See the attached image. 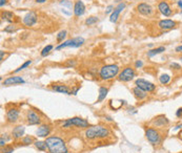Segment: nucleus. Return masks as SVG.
I'll list each match as a JSON object with an SVG mask.
<instances>
[{"mask_svg":"<svg viewBox=\"0 0 182 153\" xmlns=\"http://www.w3.org/2000/svg\"><path fill=\"white\" fill-rule=\"evenodd\" d=\"M74 15L76 16V17H80V16H82L84 13H85V5H84V3L82 2L81 0H77L75 2V4H74Z\"/></svg>","mask_w":182,"mask_h":153,"instance_id":"19","label":"nucleus"},{"mask_svg":"<svg viewBox=\"0 0 182 153\" xmlns=\"http://www.w3.org/2000/svg\"><path fill=\"white\" fill-rule=\"evenodd\" d=\"M158 11L160 12L163 16H165V17H169V16L173 14L171 7H169L167 1H165V0H162V1H160V2L158 3Z\"/></svg>","mask_w":182,"mask_h":153,"instance_id":"12","label":"nucleus"},{"mask_svg":"<svg viewBox=\"0 0 182 153\" xmlns=\"http://www.w3.org/2000/svg\"><path fill=\"white\" fill-rule=\"evenodd\" d=\"M84 135L88 140H104L111 135V131L109 130V128L104 127V126H92V127L86 128L84 131Z\"/></svg>","mask_w":182,"mask_h":153,"instance_id":"1","label":"nucleus"},{"mask_svg":"<svg viewBox=\"0 0 182 153\" xmlns=\"http://www.w3.org/2000/svg\"><path fill=\"white\" fill-rule=\"evenodd\" d=\"M60 4L63 5V7H67V9H72V1H69V0H60Z\"/></svg>","mask_w":182,"mask_h":153,"instance_id":"34","label":"nucleus"},{"mask_svg":"<svg viewBox=\"0 0 182 153\" xmlns=\"http://www.w3.org/2000/svg\"><path fill=\"white\" fill-rule=\"evenodd\" d=\"M135 66H136V68H141L142 66H143V62H142L141 60H138V61L135 63Z\"/></svg>","mask_w":182,"mask_h":153,"instance_id":"37","label":"nucleus"},{"mask_svg":"<svg viewBox=\"0 0 182 153\" xmlns=\"http://www.w3.org/2000/svg\"><path fill=\"white\" fill-rule=\"evenodd\" d=\"M84 43V39L82 37H76V38L70 39V40L64 41L63 43H60L58 46H56V51H60V49L65 48V47H73V48H77V47L82 46Z\"/></svg>","mask_w":182,"mask_h":153,"instance_id":"6","label":"nucleus"},{"mask_svg":"<svg viewBox=\"0 0 182 153\" xmlns=\"http://www.w3.org/2000/svg\"><path fill=\"white\" fill-rule=\"evenodd\" d=\"M169 66L172 67V69H175V70H180L181 69V65L178 63H175V62H173V63L169 64Z\"/></svg>","mask_w":182,"mask_h":153,"instance_id":"36","label":"nucleus"},{"mask_svg":"<svg viewBox=\"0 0 182 153\" xmlns=\"http://www.w3.org/2000/svg\"><path fill=\"white\" fill-rule=\"evenodd\" d=\"M182 128V124H179V125H177L175 127V130H178V129H181Z\"/></svg>","mask_w":182,"mask_h":153,"instance_id":"46","label":"nucleus"},{"mask_svg":"<svg viewBox=\"0 0 182 153\" xmlns=\"http://www.w3.org/2000/svg\"><path fill=\"white\" fill-rule=\"evenodd\" d=\"M25 120H26V123H28V125H31V126H33V125H41L40 117L38 115V113L35 112V111L32 110V109H28V110L26 111Z\"/></svg>","mask_w":182,"mask_h":153,"instance_id":"8","label":"nucleus"},{"mask_svg":"<svg viewBox=\"0 0 182 153\" xmlns=\"http://www.w3.org/2000/svg\"><path fill=\"white\" fill-rule=\"evenodd\" d=\"M47 150L49 153H67V147L65 142L59 136H49L45 140Z\"/></svg>","mask_w":182,"mask_h":153,"instance_id":"2","label":"nucleus"},{"mask_svg":"<svg viewBox=\"0 0 182 153\" xmlns=\"http://www.w3.org/2000/svg\"><path fill=\"white\" fill-rule=\"evenodd\" d=\"M98 17H95V16H92V17H90V18H88V19L85 20V24L86 25H93V24H95V23H97L98 22Z\"/></svg>","mask_w":182,"mask_h":153,"instance_id":"31","label":"nucleus"},{"mask_svg":"<svg viewBox=\"0 0 182 153\" xmlns=\"http://www.w3.org/2000/svg\"><path fill=\"white\" fill-rule=\"evenodd\" d=\"M181 88H182V85H181Z\"/></svg>","mask_w":182,"mask_h":153,"instance_id":"49","label":"nucleus"},{"mask_svg":"<svg viewBox=\"0 0 182 153\" xmlns=\"http://www.w3.org/2000/svg\"><path fill=\"white\" fill-rule=\"evenodd\" d=\"M52 90L60 92V94H72V90H70L69 86L64 85V84H54V85H52Z\"/></svg>","mask_w":182,"mask_h":153,"instance_id":"21","label":"nucleus"},{"mask_svg":"<svg viewBox=\"0 0 182 153\" xmlns=\"http://www.w3.org/2000/svg\"><path fill=\"white\" fill-rule=\"evenodd\" d=\"M176 25H177V22L172 19H163L158 22V27L161 30H164V32L173 30V28L176 27Z\"/></svg>","mask_w":182,"mask_h":153,"instance_id":"10","label":"nucleus"},{"mask_svg":"<svg viewBox=\"0 0 182 153\" xmlns=\"http://www.w3.org/2000/svg\"><path fill=\"white\" fill-rule=\"evenodd\" d=\"M31 64H32V61L31 60H28V61H26V62H24L23 64H22L21 66H20L19 68H17L16 70H14V72H19V71H21V70H23L24 68H26L28 66H30Z\"/></svg>","mask_w":182,"mask_h":153,"instance_id":"32","label":"nucleus"},{"mask_svg":"<svg viewBox=\"0 0 182 153\" xmlns=\"http://www.w3.org/2000/svg\"><path fill=\"white\" fill-rule=\"evenodd\" d=\"M1 18H2V20H5V21L10 22V23L15 21V15H14L13 12L3 11L2 13H1Z\"/></svg>","mask_w":182,"mask_h":153,"instance_id":"23","label":"nucleus"},{"mask_svg":"<svg viewBox=\"0 0 182 153\" xmlns=\"http://www.w3.org/2000/svg\"><path fill=\"white\" fill-rule=\"evenodd\" d=\"M125 9V3L124 2H120L119 4L117 5V7L114 9L113 13L111 14V16H109V21L113 22V23H116L118 20V18H119V15L120 13L123 11V10Z\"/></svg>","mask_w":182,"mask_h":153,"instance_id":"13","label":"nucleus"},{"mask_svg":"<svg viewBox=\"0 0 182 153\" xmlns=\"http://www.w3.org/2000/svg\"><path fill=\"white\" fill-rule=\"evenodd\" d=\"M163 51H165L164 46H159V47H157V48L150 49V51H148V57L153 58V57H155V56L159 55V53H162Z\"/></svg>","mask_w":182,"mask_h":153,"instance_id":"24","label":"nucleus"},{"mask_svg":"<svg viewBox=\"0 0 182 153\" xmlns=\"http://www.w3.org/2000/svg\"><path fill=\"white\" fill-rule=\"evenodd\" d=\"M21 142L23 145H31L33 144V143H35V140H34V137H32V136L30 135H26L21 138Z\"/></svg>","mask_w":182,"mask_h":153,"instance_id":"28","label":"nucleus"},{"mask_svg":"<svg viewBox=\"0 0 182 153\" xmlns=\"http://www.w3.org/2000/svg\"><path fill=\"white\" fill-rule=\"evenodd\" d=\"M169 124V121L166 119V117L163 114L158 115V117H155V119L153 120V125H154V127H156V128L166 127Z\"/></svg>","mask_w":182,"mask_h":153,"instance_id":"15","label":"nucleus"},{"mask_svg":"<svg viewBox=\"0 0 182 153\" xmlns=\"http://www.w3.org/2000/svg\"><path fill=\"white\" fill-rule=\"evenodd\" d=\"M51 130L52 128L49 125H47V124H41V125H39L38 129H37L36 135L38 137H46L51 133Z\"/></svg>","mask_w":182,"mask_h":153,"instance_id":"17","label":"nucleus"},{"mask_svg":"<svg viewBox=\"0 0 182 153\" xmlns=\"http://www.w3.org/2000/svg\"><path fill=\"white\" fill-rule=\"evenodd\" d=\"M34 144H35V147H36V148L38 149V150H40V151H45V150H46V148H47L46 143L42 142V140H36Z\"/></svg>","mask_w":182,"mask_h":153,"instance_id":"27","label":"nucleus"},{"mask_svg":"<svg viewBox=\"0 0 182 153\" xmlns=\"http://www.w3.org/2000/svg\"><path fill=\"white\" fill-rule=\"evenodd\" d=\"M24 131H25V127L23 125H19L14 127L13 131H12V136L14 140H21L24 135Z\"/></svg>","mask_w":182,"mask_h":153,"instance_id":"20","label":"nucleus"},{"mask_svg":"<svg viewBox=\"0 0 182 153\" xmlns=\"http://www.w3.org/2000/svg\"><path fill=\"white\" fill-rule=\"evenodd\" d=\"M176 53H181L182 51V45H179V46H177L176 47Z\"/></svg>","mask_w":182,"mask_h":153,"instance_id":"41","label":"nucleus"},{"mask_svg":"<svg viewBox=\"0 0 182 153\" xmlns=\"http://www.w3.org/2000/svg\"><path fill=\"white\" fill-rule=\"evenodd\" d=\"M133 94H134V96L136 97V98L138 99V100H144V99L146 98V96H148V94H146V91H144V90H142L141 88H139V87H134L133 88Z\"/></svg>","mask_w":182,"mask_h":153,"instance_id":"22","label":"nucleus"},{"mask_svg":"<svg viewBox=\"0 0 182 153\" xmlns=\"http://www.w3.org/2000/svg\"><path fill=\"white\" fill-rule=\"evenodd\" d=\"M172 78L169 74H161L160 76H159V82H160L161 84H163V85H166V84H169V82H171Z\"/></svg>","mask_w":182,"mask_h":153,"instance_id":"26","label":"nucleus"},{"mask_svg":"<svg viewBox=\"0 0 182 153\" xmlns=\"http://www.w3.org/2000/svg\"><path fill=\"white\" fill-rule=\"evenodd\" d=\"M1 56H0V61H3V57H4V51H1Z\"/></svg>","mask_w":182,"mask_h":153,"instance_id":"45","label":"nucleus"},{"mask_svg":"<svg viewBox=\"0 0 182 153\" xmlns=\"http://www.w3.org/2000/svg\"><path fill=\"white\" fill-rule=\"evenodd\" d=\"M46 0H36V2L37 3H44Z\"/></svg>","mask_w":182,"mask_h":153,"instance_id":"47","label":"nucleus"},{"mask_svg":"<svg viewBox=\"0 0 182 153\" xmlns=\"http://www.w3.org/2000/svg\"><path fill=\"white\" fill-rule=\"evenodd\" d=\"M119 66L116 64H106L102 66L99 70V76L103 81H109V80L114 79L115 76L119 74Z\"/></svg>","mask_w":182,"mask_h":153,"instance_id":"3","label":"nucleus"},{"mask_svg":"<svg viewBox=\"0 0 182 153\" xmlns=\"http://www.w3.org/2000/svg\"><path fill=\"white\" fill-rule=\"evenodd\" d=\"M37 15L35 12L31 11L28 12V14H26L25 16L23 17V19H22V22H23V24L25 26H28V27H31V26L35 25V24L37 23Z\"/></svg>","mask_w":182,"mask_h":153,"instance_id":"11","label":"nucleus"},{"mask_svg":"<svg viewBox=\"0 0 182 153\" xmlns=\"http://www.w3.org/2000/svg\"><path fill=\"white\" fill-rule=\"evenodd\" d=\"M114 7L113 5H109V7H106V11H105V13L106 14H109V13H113V11H114Z\"/></svg>","mask_w":182,"mask_h":153,"instance_id":"38","label":"nucleus"},{"mask_svg":"<svg viewBox=\"0 0 182 153\" xmlns=\"http://www.w3.org/2000/svg\"><path fill=\"white\" fill-rule=\"evenodd\" d=\"M135 85L146 92H153L156 89V85L155 84H153L152 82L146 81L144 79H137L135 82Z\"/></svg>","mask_w":182,"mask_h":153,"instance_id":"9","label":"nucleus"},{"mask_svg":"<svg viewBox=\"0 0 182 153\" xmlns=\"http://www.w3.org/2000/svg\"><path fill=\"white\" fill-rule=\"evenodd\" d=\"M16 30V26L14 25V24H10V25H7V27L3 30V32H5V33H13V32H15Z\"/></svg>","mask_w":182,"mask_h":153,"instance_id":"35","label":"nucleus"},{"mask_svg":"<svg viewBox=\"0 0 182 153\" xmlns=\"http://www.w3.org/2000/svg\"><path fill=\"white\" fill-rule=\"evenodd\" d=\"M53 49V45H46V46L44 47V48L41 51V57H46L47 55L49 53V51Z\"/></svg>","mask_w":182,"mask_h":153,"instance_id":"30","label":"nucleus"},{"mask_svg":"<svg viewBox=\"0 0 182 153\" xmlns=\"http://www.w3.org/2000/svg\"><path fill=\"white\" fill-rule=\"evenodd\" d=\"M75 65V62L74 61H71V60H70L69 62H67V66H69V67H71V66H74Z\"/></svg>","mask_w":182,"mask_h":153,"instance_id":"42","label":"nucleus"},{"mask_svg":"<svg viewBox=\"0 0 182 153\" xmlns=\"http://www.w3.org/2000/svg\"><path fill=\"white\" fill-rule=\"evenodd\" d=\"M24 83H25V81L22 79L21 76H10V78L5 79L2 84L4 86H11V85H17V84H24Z\"/></svg>","mask_w":182,"mask_h":153,"instance_id":"18","label":"nucleus"},{"mask_svg":"<svg viewBox=\"0 0 182 153\" xmlns=\"http://www.w3.org/2000/svg\"><path fill=\"white\" fill-rule=\"evenodd\" d=\"M177 4H178V7H179L180 9L182 10V1H181V0H178V1H177Z\"/></svg>","mask_w":182,"mask_h":153,"instance_id":"44","label":"nucleus"},{"mask_svg":"<svg viewBox=\"0 0 182 153\" xmlns=\"http://www.w3.org/2000/svg\"><path fill=\"white\" fill-rule=\"evenodd\" d=\"M180 60H181V62H182V56H181V58H180Z\"/></svg>","mask_w":182,"mask_h":153,"instance_id":"48","label":"nucleus"},{"mask_svg":"<svg viewBox=\"0 0 182 153\" xmlns=\"http://www.w3.org/2000/svg\"><path fill=\"white\" fill-rule=\"evenodd\" d=\"M176 117H182V107L176 111Z\"/></svg>","mask_w":182,"mask_h":153,"instance_id":"39","label":"nucleus"},{"mask_svg":"<svg viewBox=\"0 0 182 153\" xmlns=\"http://www.w3.org/2000/svg\"><path fill=\"white\" fill-rule=\"evenodd\" d=\"M5 3H7V0H0V7H2Z\"/></svg>","mask_w":182,"mask_h":153,"instance_id":"43","label":"nucleus"},{"mask_svg":"<svg viewBox=\"0 0 182 153\" xmlns=\"http://www.w3.org/2000/svg\"><path fill=\"white\" fill-rule=\"evenodd\" d=\"M145 137L152 145L156 146V145H160L162 142V135H161L160 131L157 128L148 127L145 129Z\"/></svg>","mask_w":182,"mask_h":153,"instance_id":"5","label":"nucleus"},{"mask_svg":"<svg viewBox=\"0 0 182 153\" xmlns=\"http://www.w3.org/2000/svg\"><path fill=\"white\" fill-rule=\"evenodd\" d=\"M137 11L143 16H151L153 14V12H154V10L150 4H148L145 2H141L137 5Z\"/></svg>","mask_w":182,"mask_h":153,"instance_id":"16","label":"nucleus"},{"mask_svg":"<svg viewBox=\"0 0 182 153\" xmlns=\"http://www.w3.org/2000/svg\"><path fill=\"white\" fill-rule=\"evenodd\" d=\"M107 92H109V89H107L106 87H103V86H101V87L99 88V97H98V100H97V102H98V103L102 102V101L106 98Z\"/></svg>","mask_w":182,"mask_h":153,"instance_id":"25","label":"nucleus"},{"mask_svg":"<svg viewBox=\"0 0 182 153\" xmlns=\"http://www.w3.org/2000/svg\"><path fill=\"white\" fill-rule=\"evenodd\" d=\"M136 72L134 70V68L132 67H125L124 69H122V71L119 72L118 74V79L121 82H130L135 78Z\"/></svg>","mask_w":182,"mask_h":153,"instance_id":"7","label":"nucleus"},{"mask_svg":"<svg viewBox=\"0 0 182 153\" xmlns=\"http://www.w3.org/2000/svg\"><path fill=\"white\" fill-rule=\"evenodd\" d=\"M14 152V148L12 146H4L1 148V153H12Z\"/></svg>","mask_w":182,"mask_h":153,"instance_id":"33","label":"nucleus"},{"mask_svg":"<svg viewBox=\"0 0 182 153\" xmlns=\"http://www.w3.org/2000/svg\"><path fill=\"white\" fill-rule=\"evenodd\" d=\"M67 30H61V32L58 33V35H57V42L58 43L62 42V41L65 39V37H67Z\"/></svg>","mask_w":182,"mask_h":153,"instance_id":"29","label":"nucleus"},{"mask_svg":"<svg viewBox=\"0 0 182 153\" xmlns=\"http://www.w3.org/2000/svg\"><path fill=\"white\" fill-rule=\"evenodd\" d=\"M4 146H5V140H3V136H1V138H0V147L3 148Z\"/></svg>","mask_w":182,"mask_h":153,"instance_id":"40","label":"nucleus"},{"mask_svg":"<svg viewBox=\"0 0 182 153\" xmlns=\"http://www.w3.org/2000/svg\"><path fill=\"white\" fill-rule=\"evenodd\" d=\"M19 110L17 108H11L7 112V121L10 124H15L19 120Z\"/></svg>","mask_w":182,"mask_h":153,"instance_id":"14","label":"nucleus"},{"mask_svg":"<svg viewBox=\"0 0 182 153\" xmlns=\"http://www.w3.org/2000/svg\"><path fill=\"white\" fill-rule=\"evenodd\" d=\"M75 127L80 128V129H86V128L90 127V124L86 120L81 119V117H72V119H67V121H64L62 123V127L63 128H70V127Z\"/></svg>","mask_w":182,"mask_h":153,"instance_id":"4","label":"nucleus"}]
</instances>
